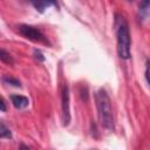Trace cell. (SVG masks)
Wrapping results in <instances>:
<instances>
[{
	"mask_svg": "<svg viewBox=\"0 0 150 150\" xmlns=\"http://www.w3.org/2000/svg\"><path fill=\"white\" fill-rule=\"evenodd\" d=\"M11 101H12V104L16 109H23V108L28 107V104H29V100L22 95H15V94L11 95Z\"/></svg>",
	"mask_w": 150,
	"mask_h": 150,
	"instance_id": "obj_6",
	"label": "cell"
},
{
	"mask_svg": "<svg viewBox=\"0 0 150 150\" xmlns=\"http://www.w3.org/2000/svg\"><path fill=\"white\" fill-rule=\"evenodd\" d=\"M115 28H116V40H117V54L121 59L128 60L131 55V40L130 32L127 20L123 15H115Z\"/></svg>",
	"mask_w": 150,
	"mask_h": 150,
	"instance_id": "obj_1",
	"label": "cell"
},
{
	"mask_svg": "<svg viewBox=\"0 0 150 150\" xmlns=\"http://www.w3.org/2000/svg\"><path fill=\"white\" fill-rule=\"evenodd\" d=\"M34 57L36 59V60H39V61H41V62H43L45 61V56H43V54L41 53V50H39V49H34Z\"/></svg>",
	"mask_w": 150,
	"mask_h": 150,
	"instance_id": "obj_12",
	"label": "cell"
},
{
	"mask_svg": "<svg viewBox=\"0 0 150 150\" xmlns=\"http://www.w3.org/2000/svg\"><path fill=\"white\" fill-rule=\"evenodd\" d=\"M0 136H1V138H12V132L5 125L4 122L0 123Z\"/></svg>",
	"mask_w": 150,
	"mask_h": 150,
	"instance_id": "obj_9",
	"label": "cell"
},
{
	"mask_svg": "<svg viewBox=\"0 0 150 150\" xmlns=\"http://www.w3.org/2000/svg\"><path fill=\"white\" fill-rule=\"evenodd\" d=\"M96 100V108L100 122L103 128L108 130H114L115 123H114V115H112V108H111V101L108 95V93L104 89L97 90L95 95Z\"/></svg>",
	"mask_w": 150,
	"mask_h": 150,
	"instance_id": "obj_2",
	"label": "cell"
},
{
	"mask_svg": "<svg viewBox=\"0 0 150 150\" xmlns=\"http://www.w3.org/2000/svg\"><path fill=\"white\" fill-rule=\"evenodd\" d=\"M145 79L150 86V60L149 59L146 60V63H145Z\"/></svg>",
	"mask_w": 150,
	"mask_h": 150,
	"instance_id": "obj_11",
	"label": "cell"
},
{
	"mask_svg": "<svg viewBox=\"0 0 150 150\" xmlns=\"http://www.w3.org/2000/svg\"><path fill=\"white\" fill-rule=\"evenodd\" d=\"M61 108H62V123L68 125L70 122V108H69V88L67 84H63L61 90Z\"/></svg>",
	"mask_w": 150,
	"mask_h": 150,
	"instance_id": "obj_4",
	"label": "cell"
},
{
	"mask_svg": "<svg viewBox=\"0 0 150 150\" xmlns=\"http://www.w3.org/2000/svg\"><path fill=\"white\" fill-rule=\"evenodd\" d=\"M150 14V0H142L138 7V18L144 20Z\"/></svg>",
	"mask_w": 150,
	"mask_h": 150,
	"instance_id": "obj_7",
	"label": "cell"
},
{
	"mask_svg": "<svg viewBox=\"0 0 150 150\" xmlns=\"http://www.w3.org/2000/svg\"><path fill=\"white\" fill-rule=\"evenodd\" d=\"M0 104H1V111L5 112V111H6V103H5V100H4V98H1Z\"/></svg>",
	"mask_w": 150,
	"mask_h": 150,
	"instance_id": "obj_13",
	"label": "cell"
},
{
	"mask_svg": "<svg viewBox=\"0 0 150 150\" xmlns=\"http://www.w3.org/2000/svg\"><path fill=\"white\" fill-rule=\"evenodd\" d=\"M28 1L40 13H43L50 6H56L57 5V0H28Z\"/></svg>",
	"mask_w": 150,
	"mask_h": 150,
	"instance_id": "obj_5",
	"label": "cell"
},
{
	"mask_svg": "<svg viewBox=\"0 0 150 150\" xmlns=\"http://www.w3.org/2000/svg\"><path fill=\"white\" fill-rule=\"evenodd\" d=\"M2 82L6 83V84H11L13 87H21L20 81L16 80V79H14V77H12V76H9V75H5L2 77Z\"/></svg>",
	"mask_w": 150,
	"mask_h": 150,
	"instance_id": "obj_8",
	"label": "cell"
},
{
	"mask_svg": "<svg viewBox=\"0 0 150 150\" xmlns=\"http://www.w3.org/2000/svg\"><path fill=\"white\" fill-rule=\"evenodd\" d=\"M128 1H132V0H128Z\"/></svg>",
	"mask_w": 150,
	"mask_h": 150,
	"instance_id": "obj_14",
	"label": "cell"
},
{
	"mask_svg": "<svg viewBox=\"0 0 150 150\" xmlns=\"http://www.w3.org/2000/svg\"><path fill=\"white\" fill-rule=\"evenodd\" d=\"M0 60H1L4 63H8V64H12V63H13L12 56H11L9 53H7L4 48H1V52H0Z\"/></svg>",
	"mask_w": 150,
	"mask_h": 150,
	"instance_id": "obj_10",
	"label": "cell"
},
{
	"mask_svg": "<svg viewBox=\"0 0 150 150\" xmlns=\"http://www.w3.org/2000/svg\"><path fill=\"white\" fill-rule=\"evenodd\" d=\"M18 32L21 34L23 38L34 41V42H41V43H47L48 40L45 36V34L36 27L30 26V25H19L18 26Z\"/></svg>",
	"mask_w": 150,
	"mask_h": 150,
	"instance_id": "obj_3",
	"label": "cell"
}]
</instances>
